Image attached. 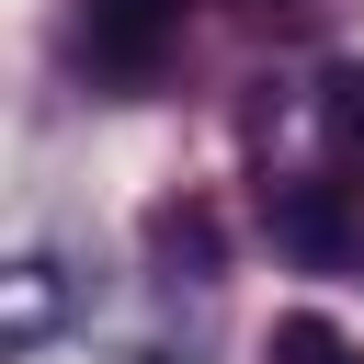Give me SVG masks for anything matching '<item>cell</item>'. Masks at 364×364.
Masks as SVG:
<instances>
[{
  "label": "cell",
  "mask_w": 364,
  "mask_h": 364,
  "mask_svg": "<svg viewBox=\"0 0 364 364\" xmlns=\"http://www.w3.org/2000/svg\"><path fill=\"white\" fill-rule=\"evenodd\" d=\"M171 34H182V0H80V46L114 80H148L171 57Z\"/></svg>",
  "instance_id": "1"
},
{
  "label": "cell",
  "mask_w": 364,
  "mask_h": 364,
  "mask_svg": "<svg viewBox=\"0 0 364 364\" xmlns=\"http://www.w3.org/2000/svg\"><path fill=\"white\" fill-rule=\"evenodd\" d=\"M273 250L330 273L353 250V182H273Z\"/></svg>",
  "instance_id": "2"
},
{
  "label": "cell",
  "mask_w": 364,
  "mask_h": 364,
  "mask_svg": "<svg viewBox=\"0 0 364 364\" xmlns=\"http://www.w3.org/2000/svg\"><path fill=\"white\" fill-rule=\"evenodd\" d=\"M262 364H353V341L318 318V307H296V318H273V341H262Z\"/></svg>",
  "instance_id": "3"
},
{
  "label": "cell",
  "mask_w": 364,
  "mask_h": 364,
  "mask_svg": "<svg viewBox=\"0 0 364 364\" xmlns=\"http://www.w3.org/2000/svg\"><path fill=\"white\" fill-rule=\"evenodd\" d=\"M318 125H330L341 159H364V68H330L318 80Z\"/></svg>",
  "instance_id": "4"
}]
</instances>
